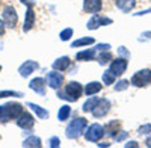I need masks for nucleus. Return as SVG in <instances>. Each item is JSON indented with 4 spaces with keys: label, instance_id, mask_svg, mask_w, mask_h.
I'll use <instances>...</instances> for the list:
<instances>
[{
    "label": "nucleus",
    "instance_id": "1",
    "mask_svg": "<svg viewBox=\"0 0 151 148\" xmlns=\"http://www.w3.org/2000/svg\"><path fill=\"white\" fill-rule=\"evenodd\" d=\"M83 95V85L77 80H71L65 83L62 88L56 89V97L59 100H64L67 103H76Z\"/></svg>",
    "mask_w": 151,
    "mask_h": 148
},
{
    "label": "nucleus",
    "instance_id": "2",
    "mask_svg": "<svg viewBox=\"0 0 151 148\" xmlns=\"http://www.w3.org/2000/svg\"><path fill=\"white\" fill-rule=\"evenodd\" d=\"M23 110H24V106L18 101H8L5 104H0V124L15 121Z\"/></svg>",
    "mask_w": 151,
    "mask_h": 148
},
{
    "label": "nucleus",
    "instance_id": "3",
    "mask_svg": "<svg viewBox=\"0 0 151 148\" xmlns=\"http://www.w3.org/2000/svg\"><path fill=\"white\" fill-rule=\"evenodd\" d=\"M88 127V119L85 116H77L71 119L68 124H67V129H65V136L71 141H76L83 136L85 133V129Z\"/></svg>",
    "mask_w": 151,
    "mask_h": 148
},
{
    "label": "nucleus",
    "instance_id": "4",
    "mask_svg": "<svg viewBox=\"0 0 151 148\" xmlns=\"http://www.w3.org/2000/svg\"><path fill=\"white\" fill-rule=\"evenodd\" d=\"M83 136L88 142H94L97 144L98 141H101L106 133H104V126H101L100 122H92V124H88V127L85 129Z\"/></svg>",
    "mask_w": 151,
    "mask_h": 148
},
{
    "label": "nucleus",
    "instance_id": "5",
    "mask_svg": "<svg viewBox=\"0 0 151 148\" xmlns=\"http://www.w3.org/2000/svg\"><path fill=\"white\" fill-rule=\"evenodd\" d=\"M15 124L23 130V136L24 134H30L33 127H35V115L27 112V110H23V112L18 115V118L15 119Z\"/></svg>",
    "mask_w": 151,
    "mask_h": 148
},
{
    "label": "nucleus",
    "instance_id": "6",
    "mask_svg": "<svg viewBox=\"0 0 151 148\" xmlns=\"http://www.w3.org/2000/svg\"><path fill=\"white\" fill-rule=\"evenodd\" d=\"M130 85H133L134 88H147L151 85V70L150 68H142L139 71H136L132 79Z\"/></svg>",
    "mask_w": 151,
    "mask_h": 148
},
{
    "label": "nucleus",
    "instance_id": "7",
    "mask_svg": "<svg viewBox=\"0 0 151 148\" xmlns=\"http://www.w3.org/2000/svg\"><path fill=\"white\" fill-rule=\"evenodd\" d=\"M110 107H112V101L109 100V98H106V97H100V98H98V101H97V104H95L94 109H92L91 115H92L95 119H101V118H104V116L109 115Z\"/></svg>",
    "mask_w": 151,
    "mask_h": 148
},
{
    "label": "nucleus",
    "instance_id": "8",
    "mask_svg": "<svg viewBox=\"0 0 151 148\" xmlns=\"http://www.w3.org/2000/svg\"><path fill=\"white\" fill-rule=\"evenodd\" d=\"M23 5H26V14H24V21H23V32H30L33 27H35V23H36V14H35V9H33V5L35 2H29L26 0Z\"/></svg>",
    "mask_w": 151,
    "mask_h": 148
},
{
    "label": "nucleus",
    "instance_id": "9",
    "mask_svg": "<svg viewBox=\"0 0 151 148\" xmlns=\"http://www.w3.org/2000/svg\"><path fill=\"white\" fill-rule=\"evenodd\" d=\"M2 20L5 21L8 29H15L18 24V12L12 5H6L2 11Z\"/></svg>",
    "mask_w": 151,
    "mask_h": 148
},
{
    "label": "nucleus",
    "instance_id": "10",
    "mask_svg": "<svg viewBox=\"0 0 151 148\" xmlns=\"http://www.w3.org/2000/svg\"><path fill=\"white\" fill-rule=\"evenodd\" d=\"M45 82H47V86L52 89H59L65 85V76L62 71H58V70H53V71H48L47 76H45Z\"/></svg>",
    "mask_w": 151,
    "mask_h": 148
},
{
    "label": "nucleus",
    "instance_id": "11",
    "mask_svg": "<svg viewBox=\"0 0 151 148\" xmlns=\"http://www.w3.org/2000/svg\"><path fill=\"white\" fill-rule=\"evenodd\" d=\"M112 23H113L112 18L104 17V15H101V14L98 12V14H92V17L88 20L86 29H88V30H97V29L103 27V26H110Z\"/></svg>",
    "mask_w": 151,
    "mask_h": 148
},
{
    "label": "nucleus",
    "instance_id": "12",
    "mask_svg": "<svg viewBox=\"0 0 151 148\" xmlns=\"http://www.w3.org/2000/svg\"><path fill=\"white\" fill-rule=\"evenodd\" d=\"M127 67H129V59H125V57H113L110 60V64H109V71H112L113 74H115L116 77H121L122 74L127 71Z\"/></svg>",
    "mask_w": 151,
    "mask_h": 148
},
{
    "label": "nucleus",
    "instance_id": "13",
    "mask_svg": "<svg viewBox=\"0 0 151 148\" xmlns=\"http://www.w3.org/2000/svg\"><path fill=\"white\" fill-rule=\"evenodd\" d=\"M38 70H40V64H38L36 60H33V59H27L18 67V74L21 77L26 79V77H30L32 74L35 71H38Z\"/></svg>",
    "mask_w": 151,
    "mask_h": 148
},
{
    "label": "nucleus",
    "instance_id": "14",
    "mask_svg": "<svg viewBox=\"0 0 151 148\" xmlns=\"http://www.w3.org/2000/svg\"><path fill=\"white\" fill-rule=\"evenodd\" d=\"M29 89L33 91L36 95L44 97L47 94V82H45V77H33L29 82Z\"/></svg>",
    "mask_w": 151,
    "mask_h": 148
},
{
    "label": "nucleus",
    "instance_id": "15",
    "mask_svg": "<svg viewBox=\"0 0 151 148\" xmlns=\"http://www.w3.org/2000/svg\"><path fill=\"white\" fill-rule=\"evenodd\" d=\"M74 59L77 62H92V60H97V50L94 47H85L83 50H79L76 53Z\"/></svg>",
    "mask_w": 151,
    "mask_h": 148
},
{
    "label": "nucleus",
    "instance_id": "16",
    "mask_svg": "<svg viewBox=\"0 0 151 148\" xmlns=\"http://www.w3.org/2000/svg\"><path fill=\"white\" fill-rule=\"evenodd\" d=\"M82 9L86 14H98L103 9V0H83Z\"/></svg>",
    "mask_w": 151,
    "mask_h": 148
},
{
    "label": "nucleus",
    "instance_id": "17",
    "mask_svg": "<svg viewBox=\"0 0 151 148\" xmlns=\"http://www.w3.org/2000/svg\"><path fill=\"white\" fill-rule=\"evenodd\" d=\"M73 65V59L70 57V56H60V57H58V59H55L53 60V64H52V68L53 70H58V71H67V70H70V67Z\"/></svg>",
    "mask_w": 151,
    "mask_h": 148
},
{
    "label": "nucleus",
    "instance_id": "18",
    "mask_svg": "<svg viewBox=\"0 0 151 148\" xmlns=\"http://www.w3.org/2000/svg\"><path fill=\"white\" fill-rule=\"evenodd\" d=\"M26 106L30 109V112H32L38 119H48L50 112H48L45 107H42V106H40V104H36V103H32V101H27Z\"/></svg>",
    "mask_w": 151,
    "mask_h": 148
},
{
    "label": "nucleus",
    "instance_id": "19",
    "mask_svg": "<svg viewBox=\"0 0 151 148\" xmlns=\"http://www.w3.org/2000/svg\"><path fill=\"white\" fill-rule=\"evenodd\" d=\"M101 89H103V83L101 82H97V80L88 82L83 86V95L85 97H92V95H97L98 92H101Z\"/></svg>",
    "mask_w": 151,
    "mask_h": 148
},
{
    "label": "nucleus",
    "instance_id": "20",
    "mask_svg": "<svg viewBox=\"0 0 151 148\" xmlns=\"http://www.w3.org/2000/svg\"><path fill=\"white\" fill-rule=\"evenodd\" d=\"M121 130V121L119 119H110L109 122L104 124V133L107 138H115V134Z\"/></svg>",
    "mask_w": 151,
    "mask_h": 148
},
{
    "label": "nucleus",
    "instance_id": "21",
    "mask_svg": "<svg viewBox=\"0 0 151 148\" xmlns=\"http://www.w3.org/2000/svg\"><path fill=\"white\" fill-rule=\"evenodd\" d=\"M21 147L23 148H41L42 147V139L40 136H36V134L30 133V134H27V136L23 139Z\"/></svg>",
    "mask_w": 151,
    "mask_h": 148
},
{
    "label": "nucleus",
    "instance_id": "22",
    "mask_svg": "<svg viewBox=\"0 0 151 148\" xmlns=\"http://www.w3.org/2000/svg\"><path fill=\"white\" fill-rule=\"evenodd\" d=\"M95 44V38L92 36H82V38H77L71 42V48H85V47H89Z\"/></svg>",
    "mask_w": 151,
    "mask_h": 148
},
{
    "label": "nucleus",
    "instance_id": "23",
    "mask_svg": "<svg viewBox=\"0 0 151 148\" xmlns=\"http://www.w3.org/2000/svg\"><path fill=\"white\" fill-rule=\"evenodd\" d=\"M115 6L124 14H129L136 6V0H115Z\"/></svg>",
    "mask_w": 151,
    "mask_h": 148
},
{
    "label": "nucleus",
    "instance_id": "24",
    "mask_svg": "<svg viewBox=\"0 0 151 148\" xmlns=\"http://www.w3.org/2000/svg\"><path fill=\"white\" fill-rule=\"evenodd\" d=\"M71 114H73V109L71 106L67 103V104H62L58 110V121L59 122H65L71 118Z\"/></svg>",
    "mask_w": 151,
    "mask_h": 148
},
{
    "label": "nucleus",
    "instance_id": "25",
    "mask_svg": "<svg viewBox=\"0 0 151 148\" xmlns=\"http://www.w3.org/2000/svg\"><path fill=\"white\" fill-rule=\"evenodd\" d=\"M98 98H100V97H97V95L86 97L85 103L82 104V112H83V114H91V112H92V109H94V106H95L97 101H98Z\"/></svg>",
    "mask_w": 151,
    "mask_h": 148
},
{
    "label": "nucleus",
    "instance_id": "26",
    "mask_svg": "<svg viewBox=\"0 0 151 148\" xmlns=\"http://www.w3.org/2000/svg\"><path fill=\"white\" fill-rule=\"evenodd\" d=\"M112 59H113V55H112L110 50H104V52H98L97 53V62L101 65V67L109 65Z\"/></svg>",
    "mask_w": 151,
    "mask_h": 148
},
{
    "label": "nucleus",
    "instance_id": "27",
    "mask_svg": "<svg viewBox=\"0 0 151 148\" xmlns=\"http://www.w3.org/2000/svg\"><path fill=\"white\" fill-rule=\"evenodd\" d=\"M9 97H12V98H23L24 92L14 91V89H2L0 91V100H2V98H9Z\"/></svg>",
    "mask_w": 151,
    "mask_h": 148
},
{
    "label": "nucleus",
    "instance_id": "28",
    "mask_svg": "<svg viewBox=\"0 0 151 148\" xmlns=\"http://www.w3.org/2000/svg\"><path fill=\"white\" fill-rule=\"evenodd\" d=\"M116 79H118V77H116L112 71L106 70V71L103 73V76H101V83H103V85H106V86H112L113 83L116 82Z\"/></svg>",
    "mask_w": 151,
    "mask_h": 148
},
{
    "label": "nucleus",
    "instance_id": "29",
    "mask_svg": "<svg viewBox=\"0 0 151 148\" xmlns=\"http://www.w3.org/2000/svg\"><path fill=\"white\" fill-rule=\"evenodd\" d=\"M112 86H113V89H115L116 92H122V91H125V89H129V86H130V80L119 79V80H116L115 83H113Z\"/></svg>",
    "mask_w": 151,
    "mask_h": 148
},
{
    "label": "nucleus",
    "instance_id": "30",
    "mask_svg": "<svg viewBox=\"0 0 151 148\" xmlns=\"http://www.w3.org/2000/svg\"><path fill=\"white\" fill-rule=\"evenodd\" d=\"M74 35V29L73 27H65L59 32V40L60 41H70Z\"/></svg>",
    "mask_w": 151,
    "mask_h": 148
},
{
    "label": "nucleus",
    "instance_id": "31",
    "mask_svg": "<svg viewBox=\"0 0 151 148\" xmlns=\"http://www.w3.org/2000/svg\"><path fill=\"white\" fill-rule=\"evenodd\" d=\"M136 133L139 134V136H147V134L151 133V124L150 122H145V124H142L139 129L136 130Z\"/></svg>",
    "mask_w": 151,
    "mask_h": 148
},
{
    "label": "nucleus",
    "instance_id": "32",
    "mask_svg": "<svg viewBox=\"0 0 151 148\" xmlns=\"http://www.w3.org/2000/svg\"><path fill=\"white\" fill-rule=\"evenodd\" d=\"M127 138H129V131L121 129V130L115 134V138H113V141H115V142H122V141H125Z\"/></svg>",
    "mask_w": 151,
    "mask_h": 148
},
{
    "label": "nucleus",
    "instance_id": "33",
    "mask_svg": "<svg viewBox=\"0 0 151 148\" xmlns=\"http://www.w3.org/2000/svg\"><path fill=\"white\" fill-rule=\"evenodd\" d=\"M60 138L59 136H52V138H48V141H47V145L50 147V148H59L60 147Z\"/></svg>",
    "mask_w": 151,
    "mask_h": 148
},
{
    "label": "nucleus",
    "instance_id": "34",
    "mask_svg": "<svg viewBox=\"0 0 151 148\" xmlns=\"http://www.w3.org/2000/svg\"><path fill=\"white\" fill-rule=\"evenodd\" d=\"M110 44H107V42H95V50H97V53L98 52H104V50H110Z\"/></svg>",
    "mask_w": 151,
    "mask_h": 148
},
{
    "label": "nucleus",
    "instance_id": "35",
    "mask_svg": "<svg viewBox=\"0 0 151 148\" xmlns=\"http://www.w3.org/2000/svg\"><path fill=\"white\" fill-rule=\"evenodd\" d=\"M137 41H139V42H148V41H151V30L142 32L139 35V38H137Z\"/></svg>",
    "mask_w": 151,
    "mask_h": 148
},
{
    "label": "nucleus",
    "instance_id": "36",
    "mask_svg": "<svg viewBox=\"0 0 151 148\" xmlns=\"http://www.w3.org/2000/svg\"><path fill=\"white\" fill-rule=\"evenodd\" d=\"M118 56L125 57V59H130V52L127 50V47H124V45L118 47Z\"/></svg>",
    "mask_w": 151,
    "mask_h": 148
},
{
    "label": "nucleus",
    "instance_id": "37",
    "mask_svg": "<svg viewBox=\"0 0 151 148\" xmlns=\"http://www.w3.org/2000/svg\"><path fill=\"white\" fill-rule=\"evenodd\" d=\"M6 29H8V27H6L5 21H3L2 18H0V38H2V36H3L5 33H6Z\"/></svg>",
    "mask_w": 151,
    "mask_h": 148
},
{
    "label": "nucleus",
    "instance_id": "38",
    "mask_svg": "<svg viewBox=\"0 0 151 148\" xmlns=\"http://www.w3.org/2000/svg\"><path fill=\"white\" fill-rule=\"evenodd\" d=\"M124 147L125 148H132V147L137 148V147H139V142H137V141H127V144H124Z\"/></svg>",
    "mask_w": 151,
    "mask_h": 148
},
{
    "label": "nucleus",
    "instance_id": "39",
    "mask_svg": "<svg viewBox=\"0 0 151 148\" xmlns=\"http://www.w3.org/2000/svg\"><path fill=\"white\" fill-rule=\"evenodd\" d=\"M112 144L110 142H100L98 141V144H97V147H103V148H107V147H110Z\"/></svg>",
    "mask_w": 151,
    "mask_h": 148
},
{
    "label": "nucleus",
    "instance_id": "40",
    "mask_svg": "<svg viewBox=\"0 0 151 148\" xmlns=\"http://www.w3.org/2000/svg\"><path fill=\"white\" fill-rule=\"evenodd\" d=\"M145 147H150L151 148V133L147 134V139H145Z\"/></svg>",
    "mask_w": 151,
    "mask_h": 148
},
{
    "label": "nucleus",
    "instance_id": "41",
    "mask_svg": "<svg viewBox=\"0 0 151 148\" xmlns=\"http://www.w3.org/2000/svg\"><path fill=\"white\" fill-rule=\"evenodd\" d=\"M150 12H151V9H147V11H142V12H136V17H141V15H145V14H150Z\"/></svg>",
    "mask_w": 151,
    "mask_h": 148
},
{
    "label": "nucleus",
    "instance_id": "42",
    "mask_svg": "<svg viewBox=\"0 0 151 148\" xmlns=\"http://www.w3.org/2000/svg\"><path fill=\"white\" fill-rule=\"evenodd\" d=\"M2 70H3V67H2V65H0V73H2Z\"/></svg>",
    "mask_w": 151,
    "mask_h": 148
},
{
    "label": "nucleus",
    "instance_id": "43",
    "mask_svg": "<svg viewBox=\"0 0 151 148\" xmlns=\"http://www.w3.org/2000/svg\"><path fill=\"white\" fill-rule=\"evenodd\" d=\"M20 2H21V3H24V2H26V0H20Z\"/></svg>",
    "mask_w": 151,
    "mask_h": 148
}]
</instances>
